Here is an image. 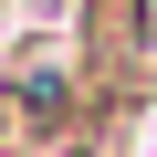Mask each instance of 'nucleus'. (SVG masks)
<instances>
[{"instance_id": "1", "label": "nucleus", "mask_w": 157, "mask_h": 157, "mask_svg": "<svg viewBox=\"0 0 157 157\" xmlns=\"http://www.w3.org/2000/svg\"><path fill=\"white\" fill-rule=\"evenodd\" d=\"M136 52H147V0H94V11H84V63H94V84H115Z\"/></svg>"}, {"instance_id": "2", "label": "nucleus", "mask_w": 157, "mask_h": 157, "mask_svg": "<svg viewBox=\"0 0 157 157\" xmlns=\"http://www.w3.org/2000/svg\"><path fill=\"white\" fill-rule=\"evenodd\" d=\"M11 94H21L32 126H73V63L63 52H21L11 63Z\"/></svg>"}, {"instance_id": "3", "label": "nucleus", "mask_w": 157, "mask_h": 157, "mask_svg": "<svg viewBox=\"0 0 157 157\" xmlns=\"http://www.w3.org/2000/svg\"><path fill=\"white\" fill-rule=\"evenodd\" d=\"M42 157H73V136H52V147H42Z\"/></svg>"}]
</instances>
